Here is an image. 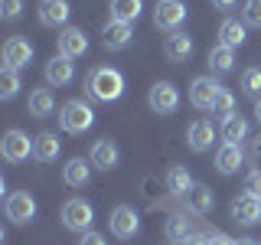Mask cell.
Returning a JSON list of instances; mask_svg holds the SVG:
<instances>
[{
    "mask_svg": "<svg viewBox=\"0 0 261 245\" xmlns=\"http://www.w3.org/2000/svg\"><path fill=\"white\" fill-rule=\"evenodd\" d=\"M245 137H248V121H245V118L232 114L228 121H222V141L225 144H242Z\"/></svg>",
    "mask_w": 261,
    "mask_h": 245,
    "instance_id": "28",
    "label": "cell"
},
{
    "mask_svg": "<svg viewBox=\"0 0 261 245\" xmlns=\"http://www.w3.org/2000/svg\"><path fill=\"white\" fill-rule=\"evenodd\" d=\"M255 118H258V125H261V98H255Z\"/></svg>",
    "mask_w": 261,
    "mask_h": 245,
    "instance_id": "41",
    "label": "cell"
},
{
    "mask_svg": "<svg viewBox=\"0 0 261 245\" xmlns=\"http://www.w3.org/2000/svg\"><path fill=\"white\" fill-rule=\"evenodd\" d=\"M235 4H239V0H212V7H216V10H235Z\"/></svg>",
    "mask_w": 261,
    "mask_h": 245,
    "instance_id": "38",
    "label": "cell"
},
{
    "mask_svg": "<svg viewBox=\"0 0 261 245\" xmlns=\"http://www.w3.org/2000/svg\"><path fill=\"white\" fill-rule=\"evenodd\" d=\"M0 154H4L7 163H23L27 157H33V137L20 128H10L0 141Z\"/></svg>",
    "mask_w": 261,
    "mask_h": 245,
    "instance_id": "6",
    "label": "cell"
},
{
    "mask_svg": "<svg viewBox=\"0 0 261 245\" xmlns=\"http://www.w3.org/2000/svg\"><path fill=\"white\" fill-rule=\"evenodd\" d=\"M88 160H92V167H98V170H114L118 160H121V151L111 137H98L92 144V151H88Z\"/></svg>",
    "mask_w": 261,
    "mask_h": 245,
    "instance_id": "13",
    "label": "cell"
},
{
    "mask_svg": "<svg viewBox=\"0 0 261 245\" xmlns=\"http://www.w3.org/2000/svg\"><path fill=\"white\" fill-rule=\"evenodd\" d=\"M85 92H88V98H95V102H118V98L124 95V76H121L118 69H111V65H98V69L88 72Z\"/></svg>",
    "mask_w": 261,
    "mask_h": 245,
    "instance_id": "1",
    "label": "cell"
},
{
    "mask_svg": "<svg viewBox=\"0 0 261 245\" xmlns=\"http://www.w3.org/2000/svg\"><path fill=\"white\" fill-rule=\"evenodd\" d=\"M209 114H216L219 121H228V118H232V114H235V95L228 92V88H222V92L216 95V102H212Z\"/></svg>",
    "mask_w": 261,
    "mask_h": 245,
    "instance_id": "30",
    "label": "cell"
},
{
    "mask_svg": "<svg viewBox=\"0 0 261 245\" xmlns=\"http://www.w3.org/2000/svg\"><path fill=\"white\" fill-rule=\"evenodd\" d=\"M193 49H196V43H193V36L190 33H183V30H176V33H170L167 36V43H163V56H167L170 62H186L193 56Z\"/></svg>",
    "mask_w": 261,
    "mask_h": 245,
    "instance_id": "15",
    "label": "cell"
},
{
    "mask_svg": "<svg viewBox=\"0 0 261 245\" xmlns=\"http://www.w3.org/2000/svg\"><path fill=\"white\" fill-rule=\"evenodd\" d=\"M72 79H75V65H72V59H65V56H56V59L46 62V82H49L53 88L69 85Z\"/></svg>",
    "mask_w": 261,
    "mask_h": 245,
    "instance_id": "19",
    "label": "cell"
},
{
    "mask_svg": "<svg viewBox=\"0 0 261 245\" xmlns=\"http://www.w3.org/2000/svg\"><path fill=\"white\" fill-rule=\"evenodd\" d=\"M27 105H30V114H33V118H49L53 108H56V98H53L49 88H36V92L30 95Z\"/></svg>",
    "mask_w": 261,
    "mask_h": 245,
    "instance_id": "26",
    "label": "cell"
},
{
    "mask_svg": "<svg viewBox=\"0 0 261 245\" xmlns=\"http://www.w3.org/2000/svg\"><path fill=\"white\" fill-rule=\"evenodd\" d=\"M88 53V36L82 27H65L59 33V56L65 59H79V56Z\"/></svg>",
    "mask_w": 261,
    "mask_h": 245,
    "instance_id": "14",
    "label": "cell"
},
{
    "mask_svg": "<svg viewBox=\"0 0 261 245\" xmlns=\"http://www.w3.org/2000/svg\"><path fill=\"white\" fill-rule=\"evenodd\" d=\"M59 125L65 134H85L95 125V108L85 98H72V102H65L59 108Z\"/></svg>",
    "mask_w": 261,
    "mask_h": 245,
    "instance_id": "2",
    "label": "cell"
},
{
    "mask_svg": "<svg viewBox=\"0 0 261 245\" xmlns=\"http://www.w3.org/2000/svg\"><path fill=\"white\" fill-rule=\"evenodd\" d=\"M4 212H7V219H10L13 226H30L33 219H36V200H33V193L27 190H16V193H7V203H4Z\"/></svg>",
    "mask_w": 261,
    "mask_h": 245,
    "instance_id": "4",
    "label": "cell"
},
{
    "mask_svg": "<svg viewBox=\"0 0 261 245\" xmlns=\"http://www.w3.org/2000/svg\"><path fill=\"white\" fill-rule=\"evenodd\" d=\"M190 235L193 232H190V219H186V216H170L167 219V239L173 245H183Z\"/></svg>",
    "mask_w": 261,
    "mask_h": 245,
    "instance_id": "29",
    "label": "cell"
},
{
    "mask_svg": "<svg viewBox=\"0 0 261 245\" xmlns=\"http://www.w3.org/2000/svg\"><path fill=\"white\" fill-rule=\"evenodd\" d=\"M69 13H72L69 0H39V23L49 27V30H53V27H62L65 30Z\"/></svg>",
    "mask_w": 261,
    "mask_h": 245,
    "instance_id": "16",
    "label": "cell"
},
{
    "mask_svg": "<svg viewBox=\"0 0 261 245\" xmlns=\"http://www.w3.org/2000/svg\"><path fill=\"white\" fill-rule=\"evenodd\" d=\"M196 186V180L193 174L186 167H170V174H167V190L170 193H176V196H186Z\"/></svg>",
    "mask_w": 261,
    "mask_h": 245,
    "instance_id": "25",
    "label": "cell"
},
{
    "mask_svg": "<svg viewBox=\"0 0 261 245\" xmlns=\"http://www.w3.org/2000/svg\"><path fill=\"white\" fill-rule=\"evenodd\" d=\"M16 92H20V72L4 65V69H0V98L10 102V98H16Z\"/></svg>",
    "mask_w": 261,
    "mask_h": 245,
    "instance_id": "31",
    "label": "cell"
},
{
    "mask_svg": "<svg viewBox=\"0 0 261 245\" xmlns=\"http://www.w3.org/2000/svg\"><path fill=\"white\" fill-rule=\"evenodd\" d=\"M251 157H255V160H261V134L255 137V141H251Z\"/></svg>",
    "mask_w": 261,
    "mask_h": 245,
    "instance_id": "40",
    "label": "cell"
},
{
    "mask_svg": "<svg viewBox=\"0 0 261 245\" xmlns=\"http://www.w3.org/2000/svg\"><path fill=\"white\" fill-rule=\"evenodd\" d=\"M79 245H108V242H105V235H101V232L88 229V232H82V242H79Z\"/></svg>",
    "mask_w": 261,
    "mask_h": 245,
    "instance_id": "36",
    "label": "cell"
},
{
    "mask_svg": "<svg viewBox=\"0 0 261 245\" xmlns=\"http://www.w3.org/2000/svg\"><path fill=\"white\" fill-rule=\"evenodd\" d=\"M245 190L261 196V170H251V174H248V180H245Z\"/></svg>",
    "mask_w": 261,
    "mask_h": 245,
    "instance_id": "35",
    "label": "cell"
},
{
    "mask_svg": "<svg viewBox=\"0 0 261 245\" xmlns=\"http://www.w3.org/2000/svg\"><path fill=\"white\" fill-rule=\"evenodd\" d=\"M235 245H258L255 239H235Z\"/></svg>",
    "mask_w": 261,
    "mask_h": 245,
    "instance_id": "42",
    "label": "cell"
},
{
    "mask_svg": "<svg viewBox=\"0 0 261 245\" xmlns=\"http://www.w3.org/2000/svg\"><path fill=\"white\" fill-rule=\"evenodd\" d=\"M232 219L242 223V226L261 223V196L248 193V190H245L242 196H235V200H232Z\"/></svg>",
    "mask_w": 261,
    "mask_h": 245,
    "instance_id": "12",
    "label": "cell"
},
{
    "mask_svg": "<svg viewBox=\"0 0 261 245\" xmlns=\"http://www.w3.org/2000/svg\"><path fill=\"white\" fill-rule=\"evenodd\" d=\"M30 62H33V46H30V39L27 36H10L4 43V65L7 69H30Z\"/></svg>",
    "mask_w": 261,
    "mask_h": 245,
    "instance_id": "9",
    "label": "cell"
},
{
    "mask_svg": "<svg viewBox=\"0 0 261 245\" xmlns=\"http://www.w3.org/2000/svg\"><path fill=\"white\" fill-rule=\"evenodd\" d=\"M186 13L190 10H186L183 0H157V7H153V27L163 33H176L186 23Z\"/></svg>",
    "mask_w": 261,
    "mask_h": 245,
    "instance_id": "5",
    "label": "cell"
},
{
    "mask_svg": "<svg viewBox=\"0 0 261 245\" xmlns=\"http://www.w3.org/2000/svg\"><path fill=\"white\" fill-rule=\"evenodd\" d=\"M219 92H222V82H219V79H212V76H199V79H193V85H190V102H193V108L209 111Z\"/></svg>",
    "mask_w": 261,
    "mask_h": 245,
    "instance_id": "8",
    "label": "cell"
},
{
    "mask_svg": "<svg viewBox=\"0 0 261 245\" xmlns=\"http://www.w3.org/2000/svg\"><path fill=\"white\" fill-rule=\"evenodd\" d=\"M183 245H209V235H199V232H193L190 239H186Z\"/></svg>",
    "mask_w": 261,
    "mask_h": 245,
    "instance_id": "39",
    "label": "cell"
},
{
    "mask_svg": "<svg viewBox=\"0 0 261 245\" xmlns=\"http://www.w3.org/2000/svg\"><path fill=\"white\" fill-rule=\"evenodd\" d=\"M242 92L251 98H261V69H245L242 72Z\"/></svg>",
    "mask_w": 261,
    "mask_h": 245,
    "instance_id": "32",
    "label": "cell"
},
{
    "mask_svg": "<svg viewBox=\"0 0 261 245\" xmlns=\"http://www.w3.org/2000/svg\"><path fill=\"white\" fill-rule=\"evenodd\" d=\"M62 151V141L53 134V131H43V134L33 137V157H36L39 163H53L56 157H59Z\"/></svg>",
    "mask_w": 261,
    "mask_h": 245,
    "instance_id": "21",
    "label": "cell"
},
{
    "mask_svg": "<svg viewBox=\"0 0 261 245\" xmlns=\"http://www.w3.org/2000/svg\"><path fill=\"white\" fill-rule=\"evenodd\" d=\"M144 10V0H111V20L118 23H134Z\"/></svg>",
    "mask_w": 261,
    "mask_h": 245,
    "instance_id": "24",
    "label": "cell"
},
{
    "mask_svg": "<svg viewBox=\"0 0 261 245\" xmlns=\"http://www.w3.org/2000/svg\"><path fill=\"white\" fill-rule=\"evenodd\" d=\"M183 200H186V209L196 212V216H206V212L216 206V196H212V190H209V186H202V183H196Z\"/></svg>",
    "mask_w": 261,
    "mask_h": 245,
    "instance_id": "22",
    "label": "cell"
},
{
    "mask_svg": "<svg viewBox=\"0 0 261 245\" xmlns=\"http://www.w3.org/2000/svg\"><path fill=\"white\" fill-rule=\"evenodd\" d=\"M209 245H235V239H228V235H222V232H212Z\"/></svg>",
    "mask_w": 261,
    "mask_h": 245,
    "instance_id": "37",
    "label": "cell"
},
{
    "mask_svg": "<svg viewBox=\"0 0 261 245\" xmlns=\"http://www.w3.org/2000/svg\"><path fill=\"white\" fill-rule=\"evenodd\" d=\"M186 141H190V147H193L196 154L209 151V147L216 144V128L209 125V118H199V121H193V125L186 128Z\"/></svg>",
    "mask_w": 261,
    "mask_h": 245,
    "instance_id": "17",
    "label": "cell"
},
{
    "mask_svg": "<svg viewBox=\"0 0 261 245\" xmlns=\"http://www.w3.org/2000/svg\"><path fill=\"white\" fill-rule=\"evenodd\" d=\"M245 39H248V33H245V23L242 20H222V27H219V46H228V49H239Z\"/></svg>",
    "mask_w": 261,
    "mask_h": 245,
    "instance_id": "23",
    "label": "cell"
},
{
    "mask_svg": "<svg viewBox=\"0 0 261 245\" xmlns=\"http://www.w3.org/2000/svg\"><path fill=\"white\" fill-rule=\"evenodd\" d=\"M0 16L4 20H20L23 16V0H0Z\"/></svg>",
    "mask_w": 261,
    "mask_h": 245,
    "instance_id": "34",
    "label": "cell"
},
{
    "mask_svg": "<svg viewBox=\"0 0 261 245\" xmlns=\"http://www.w3.org/2000/svg\"><path fill=\"white\" fill-rule=\"evenodd\" d=\"M59 219H62V226L69 229V232H88L95 223V206L88 200H65L62 203V212H59Z\"/></svg>",
    "mask_w": 261,
    "mask_h": 245,
    "instance_id": "3",
    "label": "cell"
},
{
    "mask_svg": "<svg viewBox=\"0 0 261 245\" xmlns=\"http://www.w3.org/2000/svg\"><path fill=\"white\" fill-rule=\"evenodd\" d=\"M62 180L72 186V190L85 186L88 180H92V160H88V157H72V160H65V167H62Z\"/></svg>",
    "mask_w": 261,
    "mask_h": 245,
    "instance_id": "18",
    "label": "cell"
},
{
    "mask_svg": "<svg viewBox=\"0 0 261 245\" xmlns=\"http://www.w3.org/2000/svg\"><path fill=\"white\" fill-rule=\"evenodd\" d=\"M258 245H261V242H258Z\"/></svg>",
    "mask_w": 261,
    "mask_h": 245,
    "instance_id": "43",
    "label": "cell"
},
{
    "mask_svg": "<svg viewBox=\"0 0 261 245\" xmlns=\"http://www.w3.org/2000/svg\"><path fill=\"white\" fill-rule=\"evenodd\" d=\"M130 39H134V23L108 20V23L101 27V46L111 49V53H121V49H127Z\"/></svg>",
    "mask_w": 261,
    "mask_h": 245,
    "instance_id": "10",
    "label": "cell"
},
{
    "mask_svg": "<svg viewBox=\"0 0 261 245\" xmlns=\"http://www.w3.org/2000/svg\"><path fill=\"white\" fill-rule=\"evenodd\" d=\"M147 105L153 114H173L179 108V88L173 82H153L147 92Z\"/></svg>",
    "mask_w": 261,
    "mask_h": 245,
    "instance_id": "7",
    "label": "cell"
},
{
    "mask_svg": "<svg viewBox=\"0 0 261 245\" xmlns=\"http://www.w3.org/2000/svg\"><path fill=\"white\" fill-rule=\"evenodd\" d=\"M242 163H245V151H242V144H222L216 151V170L219 174H235V170H242Z\"/></svg>",
    "mask_w": 261,
    "mask_h": 245,
    "instance_id": "20",
    "label": "cell"
},
{
    "mask_svg": "<svg viewBox=\"0 0 261 245\" xmlns=\"http://www.w3.org/2000/svg\"><path fill=\"white\" fill-rule=\"evenodd\" d=\"M108 226H111V232L118 235V239H130V235L141 232V216H137L134 206H114Z\"/></svg>",
    "mask_w": 261,
    "mask_h": 245,
    "instance_id": "11",
    "label": "cell"
},
{
    "mask_svg": "<svg viewBox=\"0 0 261 245\" xmlns=\"http://www.w3.org/2000/svg\"><path fill=\"white\" fill-rule=\"evenodd\" d=\"M209 69L216 72V76H225V72H232V69H235V49L216 46V49L209 53Z\"/></svg>",
    "mask_w": 261,
    "mask_h": 245,
    "instance_id": "27",
    "label": "cell"
},
{
    "mask_svg": "<svg viewBox=\"0 0 261 245\" xmlns=\"http://www.w3.org/2000/svg\"><path fill=\"white\" fill-rule=\"evenodd\" d=\"M242 23L261 30V0H245L242 4Z\"/></svg>",
    "mask_w": 261,
    "mask_h": 245,
    "instance_id": "33",
    "label": "cell"
}]
</instances>
